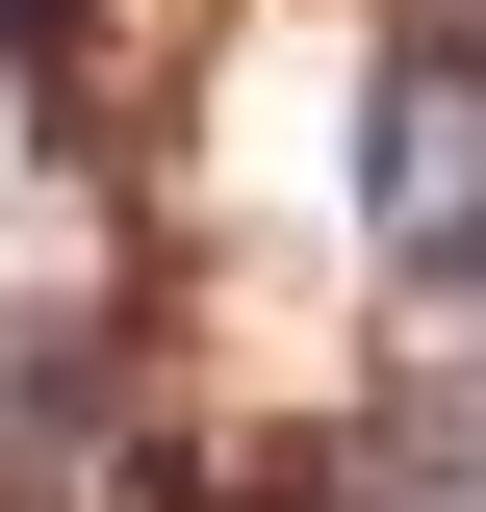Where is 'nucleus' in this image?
Masks as SVG:
<instances>
[{
    "label": "nucleus",
    "instance_id": "f257e3e1",
    "mask_svg": "<svg viewBox=\"0 0 486 512\" xmlns=\"http://www.w3.org/2000/svg\"><path fill=\"white\" fill-rule=\"evenodd\" d=\"M359 180H333V231L410 282V308H461L486 282V26L461 0H384L359 26V128H333Z\"/></svg>",
    "mask_w": 486,
    "mask_h": 512
}]
</instances>
